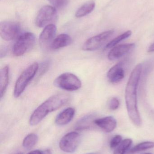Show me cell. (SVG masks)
Returning <instances> with one entry per match:
<instances>
[{"instance_id":"obj_25","label":"cell","mask_w":154,"mask_h":154,"mask_svg":"<svg viewBox=\"0 0 154 154\" xmlns=\"http://www.w3.org/2000/svg\"><path fill=\"white\" fill-rule=\"evenodd\" d=\"M120 102L117 98L113 97L110 99L108 102V107L111 110H116L119 107Z\"/></svg>"},{"instance_id":"obj_17","label":"cell","mask_w":154,"mask_h":154,"mask_svg":"<svg viewBox=\"0 0 154 154\" xmlns=\"http://www.w3.org/2000/svg\"><path fill=\"white\" fill-rule=\"evenodd\" d=\"M96 6V3L93 1L85 3L76 12L75 16L77 18H81L90 14L93 11Z\"/></svg>"},{"instance_id":"obj_22","label":"cell","mask_w":154,"mask_h":154,"mask_svg":"<svg viewBox=\"0 0 154 154\" xmlns=\"http://www.w3.org/2000/svg\"><path fill=\"white\" fill-rule=\"evenodd\" d=\"M95 119H93V116L92 115L86 116L83 118L81 119L78 122L77 127L79 129H83L87 128L90 126V125L92 122H94Z\"/></svg>"},{"instance_id":"obj_29","label":"cell","mask_w":154,"mask_h":154,"mask_svg":"<svg viewBox=\"0 0 154 154\" xmlns=\"http://www.w3.org/2000/svg\"><path fill=\"white\" fill-rule=\"evenodd\" d=\"M43 154H52V153L50 149H47L45 151H43Z\"/></svg>"},{"instance_id":"obj_12","label":"cell","mask_w":154,"mask_h":154,"mask_svg":"<svg viewBox=\"0 0 154 154\" xmlns=\"http://www.w3.org/2000/svg\"><path fill=\"white\" fill-rule=\"evenodd\" d=\"M111 83H116L123 79L125 76V70L123 63H119L112 67L107 75Z\"/></svg>"},{"instance_id":"obj_9","label":"cell","mask_w":154,"mask_h":154,"mask_svg":"<svg viewBox=\"0 0 154 154\" xmlns=\"http://www.w3.org/2000/svg\"><path fill=\"white\" fill-rule=\"evenodd\" d=\"M20 24L12 21L2 22L0 23V35L2 38L7 41L13 40L20 36Z\"/></svg>"},{"instance_id":"obj_20","label":"cell","mask_w":154,"mask_h":154,"mask_svg":"<svg viewBox=\"0 0 154 154\" xmlns=\"http://www.w3.org/2000/svg\"><path fill=\"white\" fill-rule=\"evenodd\" d=\"M133 141L130 139H126L122 141L115 150L114 154H125L130 147Z\"/></svg>"},{"instance_id":"obj_8","label":"cell","mask_w":154,"mask_h":154,"mask_svg":"<svg viewBox=\"0 0 154 154\" xmlns=\"http://www.w3.org/2000/svg\"><path fill=\"white\" fill-rule=\"evenodd\" d=\"M80 141V136L76 132L68 133L60 141L59 146L61 151L72 153L77 150Z\"/></svg>"},{"instance_id":"obj_7","label":"cell","mask_w":154,"mask_h":154,"mask_svg":"<svg viewBox=\"0 0 154 154\" xmlns=\"http://www.w3.org/2000/svg\"><path fill=\"white\" fill-rule=\"evenodd\" d=\"M57 12L56 8L50 5L43 6L39 11L36 17L35 23L39 28L45 27L57 19Z\"/></svg>"},{"instance_id":"obj_11","label":"cell","mask_w":154,"mask_h":154,"mask_svg":"<svg viewBox=\"0 0 154 154\" xmlns=\"http://www.w3.org/2000/svg\"><path fill=\"white\" fill-rule=\"evenodd\" d=\"M135 47L134 43L122 44L115 46L110 51L108 58L110 60L118 59L128 53Z\"/></svg>"},{"instance_id":"obj_6","label":"cell","mask_w":154,"mask_h":154,"mask_svg":"<svg viewBox=\"0 0 154 154\" xmlns=\"http://www.w3.org/2000/svg\"><path fill=\"white\" fill-rule=\"evenodd\" d=\"M114 33V31L110 30L90 38L83 44L82 49L90 51L98 50L107 43Z\"/></svg>"},{"instance_id":"obj_14","label":"cell","mask_w":154,"mask_h":154,"mask_svg":"<svg viewBox=\"0 0 154 154\" xmlns=\"http://www.w3.org/2000/svg\"><path fill=\"white\" fill-rule=\"evenodd\" d=\"M75 114V109L72 107L65 109L56 117L55 123L58 125H68L73 119Z\"/></svg>"},{"instance_id":"obj_27","label":"cell","mask_w":154,"mask_h":154,"mask_svg":"<svg viewBox=\"0 0 154 154\" xmlns=\"http://www.w3.org/2000/svg\"><path fill=\"white\" fill-rule=\"evenodd\" d=\"M27 154H43V151L39 150H34V151L30 152Z\"/></svg>"},{"instance_id":"obj_30","label":"cell","mask_w":154,"mask_h":154,"mask_svg":"<svg viewBox=\"0 0 154 154\" xmlns=\"http://www.w3.org/2000/svg\"><path fill=\"white\" fill-rule=\"evenodd\" d=\"M22 154L20 153H17V154Z\"/></svg>"},{"instance_id":"obj_32","label":"cell","mask_w":154,"mask_h":154,"mask_svg":"<svg viewBox=\"0 0 154 154\" xmlns=\"http://www.w3.org/2000/svg\"><path fill=\"white\" fill-rule=\"evenodd\" d=\"M152 154L151 153H146V154Z\"/></svg>"},{"instance_id":"obj_5","label":"cell","mask_w":154,"mask_h":154,"mask_svg":"<svg viewBox=\"0 0 154 154\" xmlns=\"http://www.w3.org/2000/svg\"><path fill=\"white\" fill-rule=\"evenodd\" d=\"M35 42V35L27 32L20 35L13 47V53L16 57L24 55L33 47Z\"/></svg>"},{"instance_id":"obj_19","label":"cell","mask_w":154,"mask_h":154,"mask_svg":"<svg viewBox=\"0 0 154 154\" xmlns=\"http://www.w3.org/2000/svg\"><path fill=\"white\" fill-rule=\"evenodd\" d=\"M131 34H132V32L130 30L124 32L123 34L119 35L118 37H116L114 39L111 40V41L109 42L108 43L105 47V49H108L114 48L122 41L129 38L131 36Z\"/></svg>"},{"instance_id":"obj_26","label":"cell","mask_w":154,"mask_h":154,"mask_svg":"<svg viewBox=\"0 0 154 154\" xmlns=\"http://www.w3.org/2000/svg\"><path fill=\"white\" fill-rule=\"evenodd\" d=\"M50 66V62L49 60H46L42 64L40 67L39 72V77L42 75L44 73L47 72L49 69Z\"/></svg>"},{"instance_id":"obj_3","label":"cell","mask_w":154,"mask_h":154,"mask_svg":"<svg viewBox=\"0 0 154 154\" xmlns=\"http://www.w3.org/2000/svg\"><path fill=\"white\" fill-rule=\"evenodd\" d=\"M39 69V64L37 62H34L28 66L21 74L17 79L14 86V97H19L22 94L30 82L35 76Z\"/></svg>"},{"instance_id":"obj_21","label":"cell","mask_w":154,"mask_h":154,"mask_svg":"<svg viewBox=\"0 0 154 154\" xmlns=\"http://www.w3.org/2000/svg\"><path fill=\"white\" fill-rule=\"evenodd\" d=\"M154 147V143L152 142H145L138 144L134 147L130 151L132 154L135 153L137 152L145 151L148 149H152Z\"/></svg>"},{"instance_id":"obj_10","label":"cell","mask_w":154,"mask_h":154,"mask_svg":"<svg viewBox=\"0 0 154 154\" xmlns=\"http://www.w3.org/2000/svg\"><path fill=\"white\" fill-rule=\"evenodd\" d=\"M57 33V27L54 24H51L44 27L39 38V42L43 48L50 47Z\"/></svg>"},{"instance_id":"obj_15","label":"cell","mask_w":154,"mask_h":154,"mask_svg":"<svg viewBox=\"0 0 154 154\" xmlns=\"http://www.w3.org/2000/svg\"><path fill=\"white\" fill-rule=\"evenodd\" d=\"M72 42L71 37L67 34H61L55 38L52 42L50 48L52 50H58L69 46Z\"/></svg>"},{"instance_id":"obj_4","label":"cell","mask_w":154,"mask_h":154,"mask_svg":"<svg viewBox=\"0 0 154 154\" xmlns=\"http://www.w3.org/2000/svg\"><path fill=\"white\" fill-rule=\"evenodd\" d=\"M54 85L57 88L68 91H75L80 88L81 81L76 75L65 73L60 75L54 81Z\"/></svg>"},{"instance_id":"obj_16","label":"cell","mask_w":154,"mask_h":154,"mask_svg":"<svg viewBox=\"0 0 154 154\" xmlns=\"http://www.w3.org/2000/svg\"><path fill=\"white\" fill-rule=\"evenodd\" d=\"M9 67L5 66L0 72V97L2 98L8 87L9 82Z\"/></svg>"},{"instance_id":"obj_28","label":"cell","mask_w":154,"mask_h":154,"mask_svg":"<svg viewBox=\"0 0 154 154\" xmlns=\"http://www.w3.org/2000/svg\"><path fill=\"white\" fill-rule=\"evenodd\" d=\"M148 52H154V43L151 45L148 50Z\"/></svg>"},{"instance_id":"obj_23","label":"cell","mask_w":154,"mask_h":154,"mask_svg":"<svg viewBox=\"0 0 154 154\" xmlns=\"http://www.w3.org/2000/svg\"><path fill=\"white\" fill-rule=\"evenodd\" d=\"M55 8L62 9L67 6L69 0H48Z\"/></svg>"},{"instance_id":"obj_13","label":"cell","mask_w":154,"mask_h":154,"mask_svg":"<svg viewBox=\"0 0 154 154\" xmlns=\"http://www.w3.org/2000/svg\"><path fill=\"white\" fill-rule=\"evenodd\" d=\"M94 124L107 133H110L114 131L117 125L116 120L113 116L95 119Z\"/></svg>"},{"instance_id":"obj_18","label":"cell","mask_w":154,"mask_h":154,"mask_svg":"<svg viewBox=\"0 0 154 154\" xmlns=\"http://www.w3.org/2000/svg\"><path fill=\"white\" fill-rule=\"evenodd\" d=\"M38 141V136L36 134H28L23 141V146L27 150L32 149Z\"/></svg>"},{"instance_id":"obj_1","label":"cell","mask_w":154,"mask_h":154,"mask_svg":"<svg viewBox=\"0 0 154 154\" xmlns=\"http://www.w3.org/2000/svg\"><path fill=\"white\" fill-rule=\"evenodd\" d=\"M143 66L139 64L134 69L127 84L125 93L126 105L129 118L137 126H141L142 120L137 105V89Z\"/></svg>"},{"instance_id":"obj_31","label":"cell","mask_w":154,"mask_h":154,"mask_svg":"<svg viewBox=\"0 0 154 154\" xmlns=\"http://www.w3.org/2000/svg\"><path fill=\"white\" fill-rule=\"evenodd\" d=\"M94 154V153H90V154Z\"/></svg>"},{"instance_id":"obj_2","label":"cell","mask_w":154,"mask_h":154,"mask_svg":"<svg viewBox=\"0 0 154 154\" xmlns=\"http://www.w3.org/2000/svg\"><path fill=\"white\" fill-rule=\"evenodd\" d=\"M69 99V96L66 94H57L50 97L33 111L30 117V125H38L49 113L60 108Z\"/></svg>"},{"instance_id":"obj_24","label":"cell","mask_w":154,"mask_h":154,"mask_svg":"<svg viewBox=\"0 0 154 154\" xmlns=\"http://www.w3.org/2000/svg\"><path fill=\"white\" fill-rule=\"evenodd\" d=\"M122 137L119 135H117L114 137L110 142V147L111 149H114L117 147L122 142Z\"/></svg>"}]
</instances>
